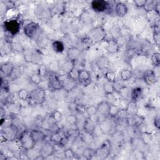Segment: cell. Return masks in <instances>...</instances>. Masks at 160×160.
<instances>
[{"label": "cell", "mask_w": 160, "mask_h": 160, "mask_svg": "<svg viewBox=\"0 0 160 160\" xmlns=\"http://www.w3.org/2000/svg\"><path fill=\"white\" fill-rule=\"evenodd\" d=\"M54 147L49 144L44 145L40 149V155L42 156H49L53 154L54 152Z\"/></svg>", "instance_id": "cell-15"}, {"label": "cell", "mask_w": 160, "mask_h": 160, "mask_svg": "<svg viewBox=\"0 0 160 160\" xmlns=\"http://www.w3.org/2000/svg\"><path fill=\"white\" fill-rule=\"evenodd\" d=\"M41 78L45 77L47 74V69L46 67L44 64L40 65L38 68V73Z\"/></svg>", "instance_id": "cell-32"}, {"label": "cell", "mask_w": 160, "mask_h": 160, "mask_svg": "<svg viewBox=\"0 0 160 160\" xmlns=\"http://www.w3.org/2000/svg\"><path fill=\"white\" fill-rule=\"evenodd\" d=\"M66 121H67V122H68L69 124L74 125H75V124L76 123V122H77V118H76V116L73 115H69V116H68L67 118H66Z\"/></svg>", "instance_id": "cell-35"}, {"label": "cell", "mask_w": 160, "mask_h": 160, "mask_svg": "<svg viewBox=\"0 0 160 160\" xmlns=\"http://www.w3.org/2000/svg\"><path fill=\"white\" fill-rule=\"evenodd\" d=\"M53 48L56 53H63L64 50V45L61 41H54L52 44Z\"/></svg>", "instance_id": "cell-21"}, {"label": "cell", "mask_w": 160, "mask_h": 160, "mask_svg": "<svg viewBox=\"0 0 160 160\" xmlns=\"http://www.w3.org/2000/svg\"><path fill=\"white\" fill-rule=\"evenodd\" d=\"M109 5L108 2L103 0H95L92 2V9L98 13L105 12L108 9Z\"/></svg>", "instance_id": "cell-5"}, {"label": "cell", "mask_w": 160, "mask_h": 160, "mask_svg": "<svg viewBox=\"0 0 160 160\" xmlns=\"http://www.w3.org/2000/svg\"><path fill=\"white\" fill-rule=\"evenodd\" d=\"M120 110L116 106L113 105H110V108H109L108 115H110L112 117H115V116H117Z\"/></svg>", "instance_id": "cell-27"}, {"label": "cell", "mask_w": 160, "mask_h": 160, "mask_svg": "<svg viewBox=\"0 0 160 160\" xmlns=\"http://www.w3.org/2000/svg\"><path fill=\"white\" fill-rule=\"evenodd\" d=\"M51 139L52 141H54L56 143H59L62 141V137L58 133H53V134L51 136Z\"/></svg>", "instance_id": "cell-37"}, {"label": "cell", "mask_w": 160, "mask_h": 160, "mask_svg": "<svg viewBox=\"0 0 160 160\" xmlns=\"http://www.w3.org/2000/svg\"><path fill=\"white\" fill-rule=\"evenodd\" d=\"M4 26L6 31L13 36L18 34L20 30V24L16 20H10L5 21Z\"/></svg>", "instance_id": "cell-2"}, {"label": "cell", "mask_w": 160, "mask_h": 160, "mask_svg": "<svg viewBox=\"0 0 160 160\" xmlns=\"http://www.w3.org/2000/svg\"><path fill=\"white\" fill-rule=\"evenodd\" d=\"M14 66H13L11 64L9 63H6L3 65L2 66L1 68V70L2 71V73L5 75V76H10L13 68H14Z\"/></svg>", "instance_id": "cell-22"}, {"label": "cell", "mask_w": 160, "mask_h": 160, "mask_svg": "<svg viewBox=\"0 0 160 160\" xmlns=\"http://www.w3.org/2000/svg\"><path fill=\"white\" fill-rule=\"evenodd\" d=\"M86 111L88 115V116L91 117L96 115V113H97V108L94 106H91L86 110Z\"/></svg>", "instance_id": "cell-34"}, {"label": "cell", "mask_w": 160, "mask_h": 160, "mask_svg": "<svg viewBox=\"0 0 160 160\" xmlns=\"http://www.w3.org/2000/svg\"><path fill=\"white\" fill-rule=\"evenodd\" d=\"M144 82L148 85H152L157 82V77L155 72L152 69H146L143 75Z\"/></svg>", "instance_id": "cell-7"}, {"label": "cell", "mask_w": 160, "mask_h": 160, "mask_svg": "<svg viewBox=\"0 0 160 160\" xmlns=\"http://www.w3.org/2000/svg\"><path fill=\"white\" fill-rule=\"evenodd\" d=\"M106 49L110 53H115L118 51L119 46L115 40H110L108 42Z\"/></svg>", "instance_id": "cell-19"}, {"label": "cell", "mask_w": 160, "mask_h": 160, "mask_svg": "<svg viewBox=\"0 0 160 160\" xmlns=\"http://www.w3.org/2000/svg\"><path fill=\"white\" fill-rule=\"evenodd\" d=\"M154 126L158 128L159 129V116H157L155 119H154Z\"/></svg>", "instance_id": "cell-42"}, {"label": "cell", "mask_w": 160, "mask_h": 160, "mask_svg": "<svg viewBox=\"0 0 160 160\" xmlns=\"http://www.w3.org/2000/svg\"><path fill=\"white\" fill-rule=\"evenodd\" d=\"M46 99V92L41 88H36L30 93L28 100L34 105L43 104Z\"/></svg>", "instance_id": "cell-1"}, {"label": "cell", "mask_w": 160, "mask_h": 160, "mask_svg": "<svg viewBox=\"0 0 160 160\" xmlns=\"http://www.w3.org/2000/svg\"><path fill=\"white\" fill-rule=\"evenodd\" d=\"M80 55V50L76 48H71L68 51V56L71 61L77 59Z\"/></svg>", "instance_id": "cell-17"}, {"label": "cell", "mask_w": 160, "mask_h": 160, "mask_svg": "<svg viewBox=\"0 0 160 160\" xmlns=\"http://www.w3.org/2000/svg\"><path fill=\"white\" fill-rule=\"evenodd\" d=\"M128 7L126 5L122 2H118L115 7V12L119 17H124L128 13Z\"/></svg>", "instance_id": "cell-10"}, {"label": "cell", "mask_w": 160, "mask_h": 160, "mask_svg": "<svg viewBox=\"0 0 160 160\" xmlns=\"http://www.w3.org/2000/svg\"><path fill=\"white\" fill-rule=\"evenodd\" d=\"M91 79L90 73L85 69L79 70L78 75V80L80 83L83 84H85L87 82H89Z\"/></svg>", "instance_id": "cell-12"}, {"label": "cell", "mask_w": 160, "mask_h": 160, "mask_svg": "<svg viewBox=\"0 0 160 160\" xmlns=\"http://www.w3.org/2000/svg\"><path fill=\"white\" fill-rule=\"evenodd\" d=\"M105 76L106 79L108 80V82H111V83H114L115 82L116 79V75L115 73L113 71H108L105 74Z\"/></svg>", "instance_id": "cell-30"}, {"label": "cell", "mask_w": 160, "mask_h": 160, "mask_svg": "<svg viewBox=\"0 0 160 160\" xmlns=\"http://www.w3.org/2000/svg\"><path fill=\"white\" fill-rule=\"evenodd\" d=\"M97 66L99 68H106L108 66V61L106 58H104L103 59H100V63H97Z\"/></svg>", "instance_id": "cell-36"}, {"label": "cell", "mask_w": 160, "mask_h": 160, "mask_svg": "<svg viewBox=\"0 0 160 160\" xmlns=\"http://www.w3.org/2000/svg\"><path fill=\"white\" fill-rule=\"evenodd\" d=\"M142 95V90L140 88L133 89L131 93V100L133 102H136Z\"/></svg>", "instance_id": "cell-20"}, {"label": "cell", "mask_w": 160, "mask_h": 160, "mask_svg": "<svg viewBox=\"0 0 160 160\" xmlns=\"http://www.w3.org/2000/svg\"><path fill=\"white\" fill-rule=\"evenodd\" d=\"M23 72V70L21 68V67H20V66L14 67L10 77H11V78L13 79H16V78H19L20 76H21Z\"/></svg>", "instance_id": "cell-23"}, {"label": "cell", "mask_w": 160, "mask_h": 160, "mask_svg": "<svg viewBox=\"0 0 160 160\" xmlns=\"http://www.w3.org/2000/svg\"><path fill=\"white\" fill-rule=\"evenodd\" d=\"M110 105L106 101L101 102L97 107V112H99L101 115H108Z\"/></svg>", "instance_id": "cell-16"}, {"label": "cell", "mask_w": 160, "mask_h": 160, "mask_svg": "<svg viewBox=\"0 0 160 160\" xmlns=\"http://www.w3.org/2000/svg\"><path fill=\"white\" fill-rule=\"evenodd\" d=\"M110 154V148L106 144H103L95 152V154L101 158H105Z\"/></svg>", "instance_id": "cell-13"}, {"label": "cell", "mask_w": 160, "mask_h": 160, "mask_svg": "<svg viewBox=\"0 0 160 160\" xmlns=\"http://www.w3.org/2000/svg\"><path fill=\"white\" fill-rule=\"evenodd\" d=\"M153 38L154 40L155 41V43L159 46V28L158 26L155 27L154 29V35H153Z\"/></svg>", "instance_id": "cell-33"}, {"label": "cell", "mask_w": 160, "mask_h": 160, "mask_svg": "<svg viewBox=\"0 0 160 160\" xmlns=\"http://www.w3.org/2000/svg\"><path fill=\"white\" fill-rule=\"evenodd\" d=\"M30 93L25 89H21L18 92V96L21 100L25 101L28 100Z\"/></svg>", "instance_id": "cell-26"}, {"label": "cell", "mask_w": 160, "mask_h": 160, "mask_svg": "<svg viewBox=\"0 0 160 160\" xmlns=\"http://www.w3.org/2000/svg\"><path fill=\"white\" fill-rule=\"evenodd\" d=\"M133 76V73L129 69H124L120 73V76L123 81H128Z\"/></svg>", "instance_id": "cell-24"}, {"label": "cell", "mask_w": 160, "mask_h": 160, "mask_svg": "<svg viewBox=\"0 0 160 160\" xmlns=\"http://www.w3.org/2000/svg\"><path fill=\"white\" fill-rule=\"evenodd\" d=\"M49 87L53 90H59L63 88V84L60 78L55 73H51L49 75Z\"/></svg>", "instance_id": "cell-4"}, {"label": "cell", "mask_w": 160, "mask_h": 160, "mask_svg": "<svg viewBox=\"0 0 160 160\" xmlns=\"http://www.w3.org/2000/svg\"><path fill=\"white\" fill-rule=\"evenodd\" d=\"M21 143L22 146L26 149L27 150H29L31 149L33 145L35 144L33 139L31 138V136L30 134V133H24L21 134Z\"/></svg>", "instance_id": "cell-8"}, {"label": "cell", "mask_w": 160, "mask_h": 160, "mask_svg": "<svg viewBox=\"0 0 160 160\" xmlns=\"http://www.w3.org/2000/svg\"><path fill=\"white\" fill-rule=\"evenodd\" d=\"M39 29V25L35 22H29L24 26V32L29 38L34 37Z\"/></svg>", "instance_id": "cell-6"}, {"label": "cell", "mask_w": 160, "mask_h": 160, "mask_svg": "<svg viewBox=\"0 0 160 160\" xmlns=\"http://www.w3.org/2000/svg\"><path fill=\"white\" fill-rule=\"evenodd\" d=\"M113 83H111V82H108L107 83H106L104 85L103 88H104V91L106 93L111 94L115 91V87H114V85H113Z\"/></svg>", "instance_id": "cell-25"}, {"label": "cell", "mask_w": 160, "mask_h": 160, "mask_svg": "<svg viewBox=\"0 0 160 160\" xmlns=\"http://www.w3.org/2000/svg\"><path fill=\"white\" fill-rule=\"evenodd\" d=\"M51 116L53 118V119L56 121V122H58L61 120V114L58 111H54L52 115H51Z\"/></svg>", "instance_id": "cell-39"}, {"label": "cell", "mask_w": 160, "mask_h": 160, "mask_svg": "<svg viewBox=\"0 0 160 160\" xmlns=\"http://www.w3.org/2000/svg\"><path fill=\"white\" fill-rule=\"evenodd\" d=\"M64 154L67 158H72L74 155V152L71 149H67L66 150H65L64 152Z\"/></svg>", "instance_id": "cell-40"}, {"label": "cell", "mask_w": 160, "mask_h": 160, "mask_svg": "<svg viewBox=\"0 0 160 160\" xmlns=\"http://www.w3.org/2000/svg\"><path fill=\"white\" fill-rule=\"evenodd\" d=\"M136 110H137V108H136L135 103L131 101V102L130 103V104L129 105L128 109L126 110L127 114L128 115V114L129 113V114H130L131 115H132V116L135 115H136Z\"/></svg>", "instance_id": "cell-28"}, {"label": "cell", "mask_w": 160, "mask_h": 160, "mask_svg": "<svg viewBox=\"0 0 160 160\" xmlns=\"http://www.w3.org/2000/svg\"><path fill=\"white\" fill-rule=\"evenodd\" d=\"M106 32L102 27H96L92 30L90 33L89 38L94 42H99L105 39Z\"/></svg>", "instance_id": "cell-3"}, {"label": "cell", "mask_w": 160, "mask_h": 160, "mask_svg": "<svg viewBox=\"0 0 160 160\" xmlns=\"http://www.w3.org/2000/svg\"><path fill=\"white\" fill-rule=\"evenodd\" d=\"M149 136V134L148 133L143 134V139L144 141V143H148L149 141H151V136Z\"/></svg>", "instance_id": "cell-41"}, {"label": "cell", "mask_w": 160, "mask_h": 160, "mask_svg": "<svg viewBox=\"0 0 160 160\" xmlns=\"http://www.w3.org/2000/svg\"><path fill=\"white\" fill-rule=\"evenodd\" d=\"M60 79L63 84V88H64L68 91H71L76 87V80L70 78L68 74L66 76L65 79H61L60 78Z\"/></svg>", "instance_id": "cell-9"}, {"label": "cell", "mask_w": 160, "mask_h": 160, "mask_svg": "<svg viewBox=\"0 0 160 160\" xmlns=\"http://www.w3.org/2000/svg\"><path fill=\"white\" fill-rule=\"evenodd\" d=\"M30 134L31 136L32 139H33L34 142L38 143V142H41L44 141L46 139V134L45 133L39 129H33L30 132Z\"/></svg>", "instance_id": "cell-11"}, {"label": "cell", "mask_w": 160, "mask_h": 160, "mask_svg": "<svg viewBox=\"0 0 160 160\" xmlns=\"http://www.w3.org/2000/svg\"><path fill=\"white\" fill-rule=\"evenodd\" d=\"M134 3L136 7L138 8H143L145 7L147 1H144V0H137V1H134Z\"/></svg>", "instance_id": "cell-38"}, {"label": "cell", "mask_w": 160, "mask_h": 160, "mask_svg": "<svg viewBox=\"0 0 160 160\" xmlns=\"http://www.w3.org/2000/svg\"><path fill=\"white\" fill-rule=\"evenodd\" d=\"M41 80V77L38 74H33L30 77V81L34 84L38 85Z\"/></svg>", "instance_id": "cell-31"}, {"label": "cell", "mask_w": 160, "mask_h": 160, "mask_svg": "<svg viewBox=\"0 0 160 160\" xmlns=\"http://www.w3.org/2000/svg\"><path fill=\"white\" fill-rule=\"evenodd\" d=\"M151 61L154 66H158L160 64V55L158 53H154L151 56Z\"/></svg>", "instance_id": "cell-29"}, {"label": "cell", "mask_w": 160, "mask_h": 160, "mask_svg": "<svg viewBox=\"0 0 160 160\" xmlns=\"http://www.w3.org/2000/svg\"><path fill=\"white\" fill-rule=\"evenodd\" d=\"M95 129V125L94 124V122L92 120V119L90 118H87L84 124V130L87 133L92 134Z\"/></svg>", "instance_id": "cell-14"}, {"label": "cell", "mask_w": 160, "mask_h": 160, "mask_svg": "<svg viewBox=\"0 0 160 160\" xmlns=\"http://www.w3.org/2000/svg\"><path fill=\"white\" fill-rule=\"evenodd\" d=\"M131 91L126 87H121L119 90V94L125 100H129L131 98Z\"/></svg>", "instance_id": "cell-18"}]
</instances>
